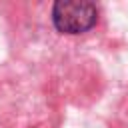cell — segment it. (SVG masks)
I'll list each match as a JSON object with an SVG mask.
<instances>
[{
  "label": "cell",
  "mask_w": 128,
  "mask_h": 128,
  "mask_svg": "<svg viewBox=\"0 0 128 128\" xmlns=\"http://www.w3.org/2000/svg\"><path fill=\"white\" fill-rule=\"evenodd\" d=\"M100 18V8L88 0H58L52 6V24L60 34L90 32Z\"/></svg>",
  "instance_id": "6da1fadb"
}]
</instances>
